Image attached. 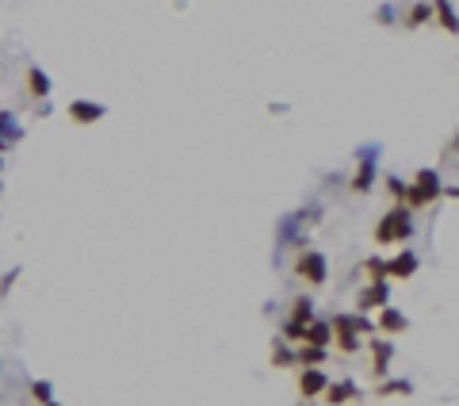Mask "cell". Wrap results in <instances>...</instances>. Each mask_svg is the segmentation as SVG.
Wrapping results in <instances>:
<instances>
[{
    "instance_id": "6da1fadb",
    "label": "cell",
    "mask_w": 459,
    "mask_h": 406,
    "mask_svg": "<svg viewBox=\"0 0 459 406\" xmlns=\"http://www.w3.org/2000/svg\"><path fill=\"white\" fill-rule=\"evenodd\" d=\"M414 238V211L406 203L390 207L387 215L376 222V245H402Z\"/></svg>"
},
{
    "instance_id": "7a4b0ae2",
    "label": "cell",
    "mask_w": 459,
    "mask_h": 406,
    "mask_svg": "<svg viewBox=\"0 0 459 406\" xmlns=\"http://www.w3.org/2000/svg\"><path fill=\"white\" fill-rule=\"evenodd\" d=\"M440 196H444V181H440L436 169H417L414 181L406 184V207L409 211H421V207H433Z\"/></svg>"
},
{
    "instance_id": "3957f363",
    "label": "cell",
    "mask_w": 459,
    "mask_h": 406,
    "mask_svg": "<svg viewBox=\"0 0 459 406\" xmlns=\"http://www.w3.org/2000/svg\"><path fill=\"white\" fill-rule=\"evenodd\" d=\"M291 272L306 288H322L325 276H330V264H325L322 249H298V257L291 261Z\"/></svg>"
},
{
    "instance_id": "277c9868",
    "label": "cell",
    "mask_w": 459,
    "mask_h": 406,
    "mask_svg": "<svg viewBox=\"0 0 459 406\" xmlns=\"http://www.w3.org/2000/svg\"><path fill=\"white\" fill-rule=\"evenodd\" d=\"M349 188L356 196H368L371 188H376V146H364L360 154H356V173H352Z\"/></svg>"
},
{
    "instance_id": "5b68a950",
    "label": "cell",
    "mask_w": 459,
    "mask_h": 406,
    "mask_svg": "<svg viewBox=\"0 0 459 406\" xmlns=\"http://www.w3.org/2000/svg\"><path fill=\"white\" fill-rule=\"evenodd\" d=\"M333 345L341 353H356L360 349V326H356V315H333Z\"/></svg>"
},
{
    "instance_id": "8992f818",
    "label": "cell",
    "mask_w": 459,
    "mask_h": 406,
    "mask_svg": "<svg viewBox=\"0 0 459 406\" xmlns=\"http://www.w3.org/2000/svg\"><path fill=\"white\" fill-rule=\"evenodd\" d=\"M298 399H322L325 395V387H330V376L322 372V368H303V372H298Z\"/></svg>"
},
{
    "instance_id": "52a82bcc",
    "label": "cell",
    "mask_w": 459,
    "mask_h": 406,
    "mask_svg": "<svg viewBox=\"0 0 459 406\" xmlns=\"http://www.w3.org/2000/svg\"><path fill=\"white\" fill-rule=\"evenodd\" d=\"M65 111H69V119L77 127H92V123L104 119V103H96V100H73Z\"/></svg>"
},
{
    "instance_id": "ba28073f",
    "label": "cell",
    "mask_w": 459,
    "mask_h": 406,
    "mask_svg": "<svg viewBox=\"0 0 459 406\" xmlns=\"http://www.w3.org/2000/svg\"><path fill=\"white\" fill-rule=\"evenodd\" d=\"M387 269H390V280H409V276L421 269V261H417L414 249H398L395 257L387 261Z\"/></svg>"
},
{
    "instance_id": "9c48e42d",
    "label": "cell",
    "mask_w": 459,
    "mask_h": 406,
    "mask_svg": "<svg viewBox=\"0 0 459 406\" xmlns=\"http://www.w3.org/2000/svg\"><path fill=\"white\" fill-rule=\"evenodd\" d=\"M390 303V288L387 284H368L360 291V299H356V307H360V315H368V310H383Z\"/></svg>"
},
{
    "instance_id": "30bf717a",
    "label": "cell",
    "mask_w": 459,
    "mask_h": 406,
    "mask_svg": "<svg viewBox=\"0 0 459 406\" xmlns=\"http://www.w3.org/2000/svg\"><path fill=\"white\" fill-rule=\"evenodd\" d=\"M390 356H395L390 337H371V372L383 376V380H387V372H390Z\"/></svg>"
},
{
    "instance_id": "8fae6325",
    "label": "cell",
    "mask_w": 459,
    "mask_h": 406,
    "mask_svg": "<svg viewBox=\"0 0 459 406\" xmlns=\"http://www.w3.org/2000/svg\"><path fill=\"white\" fill-rule=\"evenodd\" d=\"M325 406H344V402H356L360 399V387H356L352 380H337V383H330L325 387Z\"/></svg>"
},
{
    "instance_id": "7c38bea8",
    "label": "cell",
    "mask_w": 459,
    "mask_h": 406,
    "mask_svg": "<svg viewBox=\"0 0 459 406\" xmlns=\"http://www.w3.org/2000/svg\"><path fill=\"white\" fill-rule=\"evenodd\" d=\"M402 329H409V318L402 315V310H395V307H383L379 310V334L395 337V334H402Z\"/></svg>"
},
{
    "instance_id": "4fadbf2b",
    "label": "cell",
    "mask_w": 459,
    "mask_h": 406,
    "mask_svg": "<svg viewBox=\"0 0 459 406\" xmlns=\"http://www.w3.org/2000/svg\"><path fill=\"white\" fill-rule=\"evenodd\" d=\"M23 84H27V96H31V100H46V96H50V77H46V69H39V65L27 69Z\"/></svg>"
},
{
    "instance_id": "5bb4252c",
    "label": "cell",
    "mask_w": 459,
    "mask_h": 406,
    "mask_svg": "<svg viewBox=\"0 0 459 406\" xmlns=\"http://www.w3.org/2000/svg\"><path fill=\"white\" fill-rule=\"evenodd\" d=\"M303 345H325V349H330L333 345V322L314 318V322L306 326V334H303Z\"/></svg>"
},
{
    "instance_id": "9a60e30c",
    "label": "cell",
    "mask_w": 459,
    "mask_h": 406,
    "mask_svg": "<svg viewBox=\"0 0 459 406\" xmlns=\"http://www.w3.org/2000/svg\"><path fill=\"white\" fill-rule=\"evenodd\" d=\"M20 138H23V130H20V123H16V115L12 111H0V154L12 150Z\"/></svg>"
},
{
    "instance_id": "2e32d148",
    "label": "cell",
    "mask_w": 459,
    "mask_h": 406,
    "mask_svg": "<svg viewBox=\"0 0 459 406\" xmlns=\"http://www.w3.org/2000/svg\"><path fill=\"white\" fill-rule=\"evenodd\" d=\"M433 16H436V23L444 27L448 35H459V16H455L452 0H433Z\"/></svg>"
},
{
    "instance_id": "e0dca14e",
    "label": "cell",
    "mask_w": 459,
    "mask_h": 406,
    "mask_svg": "<svg viewBox=\"0 0 459 406\" xmlns=\"http://www.w3.org/2000/svg\"><path fill=\"white\" fill-rule=\"evenodd\" d=\"M314 303H310V299H295V303H291V315H287V322H291V326H310L314 322Z\"/></svg>"
},
{
    "instance_id": "ac0fdd59",
    "label": "cell",
    "mask_w": 459,
    "mask_h": 406,
    "mask_svg": "<svg viewBox=\"0 0 459 406\" xmlns=\"http://www.w3.org/2000/svg\"><path fill=\"white\" fill-rule=\"evenodd\" d=\"M295 361H298V368H322L325 364V345H303L295 353Z\"/></svg>"
},
{
    "instance_id": "d6986e66",
    "label": "cell",
    "mask_w": 459,
    "mask_h": 406,
    "mask_svg": "<svg viewBox=\"0 0 459 406\" xmlns=\"http://www.w3.org/2000/svg\"><path fill=\"white\" fill-rule=\"evenodd\" d=\"M409 391H414L409 380H383L376 387V399H395V395H409Z\"/></svg>"
},
{
    "instance_id": "ffe728a7",
    "label": "cell",
    "mask_w": 459,
    "mask_h": 406,
    "mask_svg": "<svg viewBox=\"0 0 459 406\" xmlns=\"http://www.w3.org/2000/svg\"><path fill=\"white\" fill-rule=\"evenodd\" d=\"M298 361H295V349H287V342L279 337L276 342V349H272V368H295Z\"/></svg>"
},
{
    "instance_id": "44dd1931",
    "label": "cell",
    "mask_w": 459,
    "mask_h": 406,
    "mask_svg": "<svg viewBox=\"0 0 459 406\" xmlns=\"http://www.w3.org/2000/svg\"><path fill=\"white\" fill-rule=\"evenodd\" d=\"M364 272H368L371 284H387V280H390V269H387V261H383V257H371L368 264H364Z\"/></svg>"
},
{
    "instance_id": "7402d4cb",
    "label": "cell",
    "mask_w": 459,
    "mask_h": 406,
    "mask_svg": "<svg viewBox=\"0 0 459 406\" xmlns=\"http://www.w3.org/2000/svg\"><path fill=\"white\" fill-rule=\"evenodd\" d=\"M429 20H433V4H425V0H421V4H414L406 12V20H402V23H406V27H421V23H429Z\"/></svg>"
},
{
    "instance_id": "603a6c76",
    "label": "cell",
    "mask_w": 459,
    "mask_h": 406,
    "mask_svg": "<svg viewBox=\"0 0 459 406\" xmlns=\"http://www.w3.org/2000/svg\"><path fill=\"white\" fill-rule=\"evenodd\" d=\"M31 399H35V402H50V399H54V383H50V380H35V383H31Z\"/></svg>"
},
{
    "instance_id": "cb8c5ba5",
    "label": "cell",
    "mask_w": 459,
    "mask_h": 406,
    "mask_svg": "<svg viewBox=\"0 0 459 406\" xmlns=\"http://www.w3.org/2000/svg\"><path fill=\"white\" fill-rule=\"evenodd\" d=\"M387 192L395 196V200L406 203V181H398V176H387Z\"/></svg>"
},
{
    "instance_id": "d4e9b609",
    "label": "cell",
    "mask_w": 459,
    "mask_h": 406,
    "mask_svg": "<svg viewBox=\"0 0 459 406\" xmlns=\"http://www.w3.org/2000/svg\"><path fill=\"white\" fill-rule=\"evenodd\" d=\"M376 20H379V23H395V8H379Z\"/></svg>"
},
{
    "instance_id": "484cf974",
    "label": "cell",
    "mask_w": 459,
    "mask_h": 406,
    "mask_svg": "<svg viewBox=\"0 0 459 406\" xmlns=\"http://www.w3.org/2000/svg\"><path fill=\"white\" fill-rule=\"evenodd\" d=\"M444 200H459V188H452V184H444Z\"/></svg>"
},
{
    "instance_id": "4316f807",
    "label": "cell",
    "mask_w": 459,
    "mask_h": 406,
    "mask_svg": "<svg viewBox=\"0 0 459 406\" xmlns=\"http://www.w3.org/2000/svg\"><path fill=\"white\" fill-rule=\"evenodd\" d=\"M35 406H58V402H54V399H50V402H35Z\"/></svg>"
},
{
    "instance_id": "83f0119b",
    "label": "cell",
    "mask_w": 459,
    "mask_h": 406,
    "mask_svg": "<svg viewBox=\"0 0 459 406\" xmlns=\"http://www.w3.org/2000/svg\"><path fill=\"white\" fill-rule=\"evenodd\" d=\"M298 406H318V402H298Z\"/></svg>"
},
{
    "instance_id": "f1b7e54d",
    "label": "cell",
    "mask_w": 459,
    "mask_h": 406,
    "mask_svg": "<svg viewBox=\"0 0 459 406\" xmlns=\"http://www.w3.org/2000/svg\"><path fill=\"white\" fill-rule=\"evenodd\" d=\"M0 173H4V157H0Z\"/></svg>"
}]
</instances>
